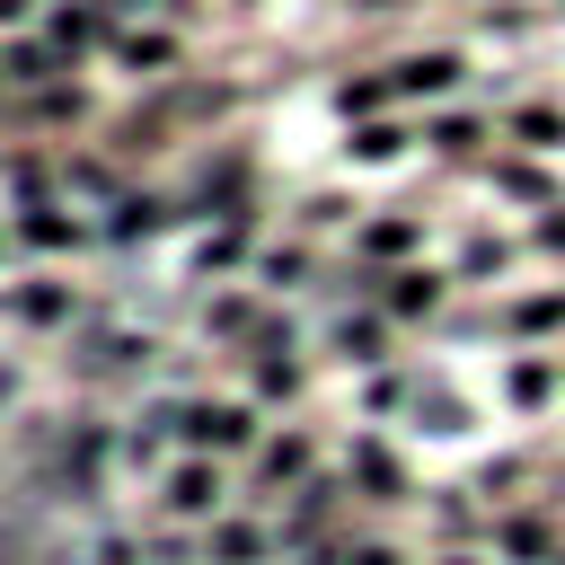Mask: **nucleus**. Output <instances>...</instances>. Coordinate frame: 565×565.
Returning <instances> with one entry per match:
<instances>
[{
  "mask_svg": "<svg viewBox=\"0 0 565 565\" xmlns=\"http://www.w3.org/2000/svg\"><path fill=\"white\" fill-rule=\"evenodd\" d=\"M256 441H265V406L247 388H194V397H177V450L247 459Z\"/></svg>",
  "mask_w": 565,
  "mask_h": 565,
  "instance_id": "nucleus-1",
  "label": "nucleus"
},
{
  "mask_svg": "<svg viewBox=\"0 0 565 565\" xmlns=\"http://www.w3.org/2000/svg\"><path fill=\"white\" fill-rule=\"evenodd\" d=\"M344 503H353V486L335 477V468H318V477H300L291 494H282V556H300V547H344L353 530H344Z\"/></svg>",
  "mask_w": 565,
  "mask_h": 565,
  "instance_id": "nucleus-2",
  "label": "nucleus"
},
{
  "mask_svg": "<svg viewBox=\"0 0 565 565\" xmlns=\"http://www.w3.org/2000/svg\"><path fill=\"white\" fill-rule=\"evenodd\" d=\"M300 477H318V433L309 424H265V441L247 450V503H282Z\"/></svg>",
  "mask_w": 565,
  "mask_h": 565,
  "instance_id": "nucleus-3",
  "label": "nucleus"
},
{
  "mask_svg": "<svg viewBox=\"0 0 565 565\" xmlns=\"http://www.w3.org/2000/svg\"><path fill=\"white\" fill-rule=\"evenodd\" d=\"M212 512H230V459H203V450H177L168 468H159V521H212Z\"/></svg>",
  "mask_w": 565,
  "mask_h": 565,
  "instance_id": "nucleus-4",
  "label": "nucleus"
},
{
  "mask_svg": "<svg viewBox=\"0 0 565 565\" xmlns=\"http://www.w3.org/2000/svg\"><path fill=\"white\" fill-rule=\"evenodd\" d=\"M194 556L203 565H282V530L265 521V503H230L194 530Z\"/></svg>",
  "mask_w": 565,
  "mask_h": 565,
  "instance_id": "nucleus-5",
  "label": "nucleus"
},
{
  "mask_svg": "<svg viewBox=\"0 0 565 565\" xmlns=\"http://www.w3.org/2000/svg\"><path fill=\"white\" fill-rule=\"evenodd\" d=\"M486 547H494V565H556L565 556V512L556 503H503Z\"/></svg>",
  "mask_w": 565,
  "mask_h": 565,
  "instance_id": "nucleus-6",
  "label": "nucleus"
},
{
  "mask_svg": "<svg viewBox=\"0 0 565 565\" xmlns=\"http://www.w3.org/2000/svg\"><path fill=\"white\" fill-rule=\"evenodd\" d=\"M441 300H450V274H433V265H388L371 282V309L388 327H424V318H441Z\"/></svg>",
  "mask_w": 565,
  "mask_h": 565,
  "instance_id": "nucleus-7",
  "label": "nucleus"
},
{
  "mask_svg": "<svg viewBox=\"0 0 565 565\" xmlns=\"http://www.w3.org/2000/svg\"><path fill=\"white\" fill-rule=\"evenodd\" d=\"M344 486H353V503H380V512H397L406 494H415V477H406V459L380 441V433H362L353 450H344V468H335Z\"/></svg>",
  "mask_w": 565,
  "mask_h": 565,
  "instance_id": "nucleus-8",
  "label": "nucleus"
},
{
  "mask_svg": "<svg viewBox=\"0 0 565 565\" xmlns=\"http://www.w3.org/2000/svg\"><path fill=\"white\" fill-rule=\"evenodd\" d=\"M44 35H53L62 53H88V44H115L124 26H115L106 0H97V9H88V0H53V9H44Z\"/></svg>",
  "mask_w": 565,
  "mask_h": 565,
  "instance_id": "nucleus-9",
  "label": "nucleus"
},
{
  "mask_svg": "<svg viewBox=\"0 0 565 565\" xmlns=\"http://www.w3.org/2000/svg\"><path fill=\"white\" fill-rule=\"evenodd\" d=\"M0 300H9V318H18V327H62V318L79 309V291H71L62 274H26V282H9Z\"/></svg>",
  "mask_w": 565,
  "mask_h": 565,
  "instance_id": "nucleus-10",
  "label": "nucleus"
},
{
  "mask_svg": "<svg viewBox=\"0 0 565 565\" xmlns=\"http://www.w3.org/2000/svg\"><path fill=\"white\" fill-rule=\"evenodd\" d=\"M459 79H468L459 53H406V62H388V97H450Z\"/></svg>",
  "mask_w": 565,
  "mask_h": 565,
  "instance_id": "nucleus-11",
  "label": "nucleus"
},
{
  "mask_svg": "<svg viewBox=\"0 0 565 565\" xmlns=\"http://www.w3.org/2000/svg\"><path fill=\"white\" fill-rule=\"evenodd\" d=\"M556 388H565V380H556L547 353H512V362H503V397H512V415H547Z\"/></svg>",
  "mask_w": 565,
  "mask_h": 565,
  "instance_id": "nucleus-12",
  "label": "nucleus"
},
{
  "mask_svg": "<svg viewBox=\"0 0 565 565\" xmlns=\"http://www.w3.org/2000/svg\"><path fill=\"white\" fill-rule=\"evenodd\" d=\"M494 521L477 512V486H441L433 494V547H477Z\"/></svg>",
  "mask_w": 565,
  "mask_h": 565,
  "instance_id": "nucleus-13",
  "label": "nucleus"
},
{
  "mask_svg": "<svg viewBox=\"0 0 565 565\" xmlns=\"http://www.w3.org/2000/svg\"><path fill=\"white\" fill-rule=\"evenodd\" d=\"M309 388V362L300 353H247V397L256 406H291Z\"/></svg>",
  "mask_w": 565,
  "mask_h": 565,
  "instance_id": "nucleus-14",
  "label": "nucleus"
},
{
  "mask_svg": "<svg viewBox=\"0 0 565 565\" xmlns=\"http://www.w3.org/2000/svg\"><path fill=\"white\" fill-rule=\"evenodd\" d=\"M18 247H44V256H62V247H79L88 230L62 212V203H18V230H9Z\"/></svg>",
  "mask_w": 565,
  "mask_h": 565,
  "instance_id": "nucleus-15",
  "label": "nucleus"
},
{
  "mask_svg": "<svg viewBox=\"0 0 565 565\" xmlns=\"http://www.w3.org/2000/svg\"><path fill=\"white\" fill-rule=\"evenodd\" d=\"M344 150H353V159H362V168H397V159H406V150H415V132H406V124H397V115H362V124H353V141H344Z\"/></svg>",
  "mask_w": 565,
  "mask_h": 565,
  "instance_id": "nucleus-16",
  "label": "nucleus"
},
{
  "mask_svg": "<svg viewBox=\"0 0 565 565\" xmlns=\"http://www.w3.org/2000/svg\"><path fill=\"white\" fill-rule=\"evenodd\" d=\"M0 71H9V79H18V88H44V79H62V71H71V53H62V44H53V35H18V44H9V62H0Z\"/></svg>",
  "mask_w": 565,
  "mask_h": 565,
  "instance_id": "nucleus-17",
  "label": "nucleus"
},
{
  "mask_svg": "<svg viewBox=\"0 0 565 565\" xmlns=\"http://www.w3.org/2000/svg\"><path fill=\"white\" fill-rule=\"evenodd\" d=\"M415 238H424V230L397 221V212H388V221H362V256H380V265H415Z\"/></svg>",
  "mask_w": 565,
  "mask_h": 565,
  "instance_id": "nucleus-18",
  "label": "nucleus"
},
{
  "mask_svg": "<svg viewBox=\"0 0 565 565\" xmlns=\"http://www.w3.org/2000/svg\"><path fill=\"white\" fill-rule=\"evenodd\" d=\"M335 353H344V362H362V371H371V362H380V353H388V318H380V309H371V318H344V327H335Z\"/></svg>",
  "mask_w": 565,
  "mask_h": 565,
  "instance_id": "nucleus-19",
  "label": "nucleus"
},
{
  "mask_svg": "<svg viewBox=\"0 0 565 565\" xmlns=\"http://www.w3.org/2000/svg\"><path fill=\"white\" fill-rule=\"evenodd\" d=\"M503 327H512V335H556V327H565V291H530V300H512Z\"/></svg>",
  "mask_w": 565,
  "mask_h": 565,
  "instance_id": "nucleus-20",
  "label": "nucleus"
},
{
  "mask_svg": "<svg viewBox=\"0 0 565 565\" xmlns=\"http://www.w3.org/2000/svg\"><path fill=\"white\" fill-rule=\"evenodd\" d=\"M477 141H486V115H459V106H450V115H433V150H450V159H468Z\"/></svg>",
  "mask_w": 565,
  "mask_h": 565,
  "instance_id": "nucleus-21",
  "label": "nucleus"
},
{
  "mask_svg": "<svg viewBox=\"0 0 565 565\" xmlns=\"http://www.w3.org/2000/svg\"><path fill=\"white\" fill-rule=\"evenodd\" d=\"M115 44H124V71H132V79H150V71H168V62H177V44H168V35H115Z\"/></svg>",
  "mask_w": 565,
  "mask_h": 565,
  "instance_id": "nucleus-22",
  "label": "nucleus"
},
{
  "mask_svg": "<svg viewBox=\"0 0 565 565\" xmlns=\"http://www.w3.org/2000/svg\"><path fill=\"white\" fill-rule=\"evenodd\" d=\"M397 406H406V371H380L371 362L362 371V415H397Z\"/></svg>",
  "mask_w": 565,
  "mask_h": 565,
  "instance_id": "nucleus-23",
  "label": "nucleus"
},
{
  "mask_svg": "<svg viewBox=\"0 0 565 565\" xmlns=\"http://www.w3.org/2000/svg\"><path fill=\"white\" fill-rule=\"evenodd\" d=\"M335 106H344V115H371V106H397V97H388V71H362V79H344V88H335Z\"/></svg>",
  "mask_w": 565,
  "mask_h": 565,
  "instance_id": "nucleus-24",
  "label": "nucleus"
},
{
  "mask_svg": "<svg viewBox=\"0 0 565 565\" xmlns=\"http://www.w3.org/2000/svg\"><path fill=\"white\" fill-rule=\"evenodd\" d=\"M35 115H44V124H79V115H88V97H79L71 79H44V88H35Z\"/></svg>",
  "mask_w": 565,
  "mask_h": 565,
  "instance_id": "nucleus-25",
  "label": "nucleus"
},
{
  "mask_svg": "<svg viewBox=\"0 0 565 565\" xmlns=\"http://www.w3.org/2000/svg\"><path fill=\"white\" fill-rule=\"evenodd\" d=\"M256 274H265V291H300V282H309V247H274Z\"/></svg>",
  "mask_w": 565,
  "mask_h": 565,
  "instance_id": "nucleus-26",
  "label": "nucleus"
},
{
  "mask_svg": "<svg viewBox=\"0 0 565 565\" xmlns=\"http://www.w3.org/2000/svg\"><path fill=\"white\" fill-rule=\"evenodd\" d=\"M521 477H530V459H486V468H477L468 486H477L486 503H512V486H521Z\"/></svg>",
  "mask_w": 565,
  "mask_h": 565,
  "instance_id": "nucleus-27",
  "label": "nucleus"
},
{
  "mask_svg": "<svg viewBox=\"0 0 565 565\" xmlns=\"http://www.w3.org/2000/svg\"><path fill=\"white\" fill-rule=\"evenodd\" d=\"M512 132H521V141H539V150H556V141H565V115H556V106H521V115H512Z\"/></svg>",
  "mask_w": 565,
  "mask_h": 565,
  "instance_id": "nucleus-28",
  "label": "nucleus"
},
{
  "mask_svg": "<svg viewBox=\"0 0 565 565\" xmlns=\"http://www.w3.org/2000/svg\"><path fill=\"white\" fill-rule=\"evenodd\" d=\"M88 565H150V547H141L132 530H106V539L88 547Z\"/></svg>",
  "mask_w": 565,
  "mask_h": 565,
  "instance_id": "nucleus-29",
  "label": "nucleus"
},
{
  "mask_svg": "<svg viewBox=\"0 0 565 565\" xmlns=\"http://www.w3.org/2000/svg\"><path fill=\"white\" fill-rule=\"evenodd\" d=\"M503 194H521V203H547L556 185H547V168H530V159H512V168H503Z\"/></svg>",
  "mask_w": 565,
  "mask_h": 565,
  "instance_id": "nucleus-30",
  "label": "nucleus"
},
{
  "mask_svg": "<svg viewBox=\"0 0 565 565\" xmlns=\"http://www.w3.org/2000/svg\"><path fill=\"white\" fill-rule=\"evenodd\" d=\"M344 565H415L397 539H344Z\"/></svg>",
  "mask_w": 565,
  "mask_h": 565,
  "instance_id": "nucleus-31",
  "label": "nucleus"
},
{
  "mask_svg": "<svg viewBox=\"0 0 565 565\" xmlns=\"http://www.w3.org/2000/svg\"><path fill=\"white\" fill-rule=\"evenodd\" d=\"M503 265H512L503 238H468V256H459V274H503Z\"/></svg>",
  "mask_w": 565,
  "mask_h": 565,
  "instance_id": "nucleus-32",
  "label": "nucleus"
},
{
  "mask_svg": "<svg viewBox=\"0 0 565 565\" xmlns=\"http://www.w3.org/2000/svg\"><path fill=\"white\" fill-rule=\"evenodd\" d=\"M539 247H547V256H565V212H556V221H539Z\"/></svg>",
  "mask_w": 565,
  "mask_h": 565,
  "instance_id": "nucleus-33",
  "label": "nucleus"
},
{
  "mask_svg": "<svg viewBox=\"0 0 565 565\" xmlns=\"http://www.w3.org/2000/svg\"><path fill=\"white\" fill-rule=\"evenodd\" d=\"M424 565H486V556H477V547H433Z\"/></svg>",
  "mask_w": 565,
  "mask_h": 565,
  "instance_id": "nucleus-34",
  "label": "nucleus"
},
{
  "mask_svg": "<svg viewBox=\"0 0 565 565\" xmlns=\"http://www.w3.org/2000/svg\"><path fill=\"white\" fill-rule=\"evenodd\" d=\"M18 18H35V0H0V26H18Z\"/></svg>",
  "mask_w": 565,
  "mask_h": 565,
  "instance_id": "nucleus-35",
  "label": "nucleus"
},
{
  "mask_svg": "<svg viewBox=\"0 0 565 565\" xmlns=\"http://www.w3.org/2000/svg\"><path fill=\"white\" fill-rule=\"evenodd\" d=\"M106 9H115V18H132V9H150V0H106Z\"/></svg>",
  "mask_w": 565,
  "mask_h": 565,
  "instance_id": "nucleus-36",
  "label": "nucleus"
}]
</instances>
